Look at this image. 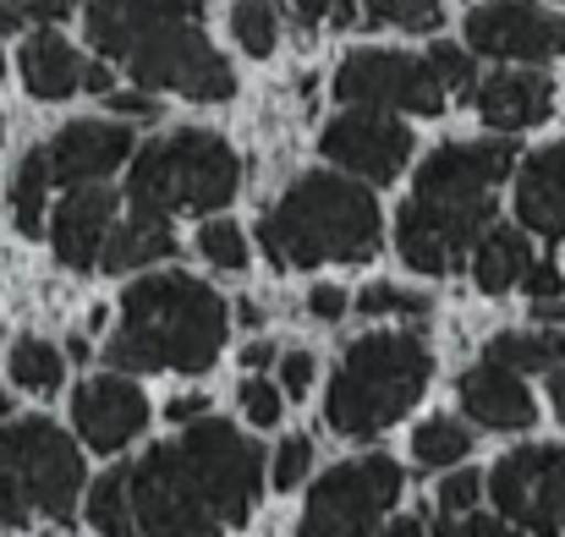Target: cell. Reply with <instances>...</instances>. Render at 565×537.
Returning a JSON list of instances; mask_svg holds the SVG:
<instances>
[{
	"mask_svg": "<svg viewBox=\"0 0 565 537\" xmlns=\"http://www.w3.org/2000/svg\"><path fill=\"white\" fill-rule=\"evenodd\" d=\"M88 39L143 88H177L182 99L203 105L236 94L231 61L203 33V0H94Z\"/></svg>",
	"mask_w": 565,
	"mask_h": 537,
	"instance_id": "6da1fadb",
	"label": "cell"
},
{
	"mask_svg": "<svg viewBox=\"0 0 565 537\" xmlns=\"http://www.w3.org/2000/svg\"><path fill=\"white\" fill-rule=\"evenodd\" d=\"M516 165V143H445L439 154L423 160L417 192L395 214V241L401 258L417 275H450L461 269L467 247L483 236L494 219V192Z\"/></svg>",
	"mask_w": 565,
	"mask_h": 537,
	"instance_id": "7a4b0ae2",
	"label": "cell"
},
{
	"mask_svg": "<svg viewBox=\"0 0 565 537\" xmlns=\"http://www.w3.org/2000/svg\"><path fill=\"white\" fill-rule=\"evenodd\" d=\"M225 346V302L192 275H149L121 297L105 357L116 373H209Z\"/></svg>",
	"mask_w": 565,
	"mask_h": 537,
	"instance_id": "3957f363",
	"label": "cell"
},
{
	"mask_svg": "<svg viewBox=\"0 0 565 537\" xmlns=\"http://www.w3.org/2000/svg\"><path fill=\"white\" fill-rule=\"evenodd\" d=\"M275 269L369 264L379 253V197L347 176H302L258 225Z\"/></svg>",
	"mask_w": 565,
	"mask_h": 537,
	"instance_id": "277c9868",
	"label": "cell"
},
{
	"mask_svg": "<svg viewBox=\"0 0 565 537\" xmlns=\"http://www.w3.org/2000/svg\"><path fill=\"white\" fill-rule=\"evenodd\" d=\"M428 373L434 362L417 335H363L347 346V362L330 378L324 422L347 439H374L417 406Z\"/></svg>",
	"mask_w": 565,
	"mask_h": 537,
	"instance_id": "5b68a950",
	"label": "cell"
},
{
	"mask_svg": "<svg viewBox=\"0 0 565 537\" xmlns=\"http://www.w3.org/2000/svg\"><path fill=\"white\" fill-rule=\"evenodd\" d=\"M242 186V160L214 132H177L138 154L127 197L138 214H177V208H225Z\"/></svg>",
	"mask_w": 565,
	"mask_h": 537,
	"instance_id": "8992f818",
	"label": "cell"
},
{
	"mask_svg": "<svg viewBox=\"0 0 565 537\" xmlns=\"http://www.w3.org/2000/svg\"><path fill=\"white\" fill-rule=\"evenodd\" d=\"M182 466H188L192 488L209 511L214 527H242L258 505V483H264V455L253 439H242L231 422L220 417H192V428L177 444Z\"/></svg>",
	"mask_w": 565,
	"mask_h": 537,
	"instance_id": "52a82bcc",
	"label": "cell"
},
{
	"mask_svg": "<svg viewBox=\"0 0 565 537\" xmlns=\"http://www.w3.org/2000/svg\"><path fill=\"white\" fill-rule=\"evenodd\" d=\"M0 461L22 483L28 505L50 522H72L77 488H83V455L50 417H22L0 433Z\"/></svg>",
	"mask_w": 565,
	"mask_h": 537,
	"instance_id": "ba28073f",
	"label": "cell"
},
{
	"mask_svg": "<svg viewBox=\"0 0 565 537\" xmlns=\"http://www.w3.org/2000/svg\"><path fill=\"white\" fill-rule=\"evenodd\" d=\"M395 500H401V466L390 455L347 461V466L324 472V483H313L308 511H302V533L308 537L369 533Z\"/></svg>",
	"mask_w": 565,
	"mask_h": 537,
	"instance_id": "9c48e42d",
	"label": "cell"
},
{
	"mask_svg": "<svg viewBox=\"0 0 565 537\" xmlns=\"http://www.w3.org/2000/svg\"><path fill=\"white\" fill-rule=\"evenodd\" d=\"M500 516H511L527 533H561L565 527V450L550 444H527L494 461V472L483 477Z\"/></svg>",
	"mask_w": 565,
	"mask_h": 537,
	"instance_id": "30bf717a",
	"label": "cell"
},
{
	"mask_svg": "<svg viewBox=\"0 0 565 537\" xmlns=\"http://www.w3.org/2000/svg\"><path fill=\"white\" fill-rule=\"evenodd\" d=\"M335 99L347 105H374V110H412V116H439L445 88L428 61L395 55V50H358L335 72Z\"/></svg>",
	"mask_w": 565,
	"mask_h": 537,
	"instance_id": "8fae6325",
	"label": "cell"
},
{
	"mask_svg": "<svg viewBox=\"0 0 565 537\" xmlns=\"http://www.w3.org/2000/svg\"><path fill=\"white\" fill-rule=\"evenodd\" d=\"M127 494H132V522L143 533L182 537V533H220L192 488L188 466L177 455V444H154L132 472H127Z\"/></svg>",
	"mask_w": 565,
	"mask_h": 537,
	"instance_id": "7c38bea8",
	"label": "cell"
},
{
	"mask_svg": "<svg viewBox=\"0 0 565 537\" xmlns=\"http://www.w3.org/2000/svg\"><path fill=\"white\" fill-rule=\"evenodd\" d=\"M319 149H324V160H335L341 171H358L363 181H395L406 171V160H412V132L395 121V116H384L374 105H358L352 116H335L330 127H324V138H319Z\"/></svg>",
	"mask_w": 565,
	"mask_h": 537,
	"instance_id": "4fadbf2b",
	"label": "cell"
},
{
	"mask_svg": "<svg viewBox=\"0 0 565 537\" xmlns=\"http://www.w3.org/2000/svg\"><path fill=\"white\" fill-rule=\"evenodd\" d=\"M467 44L500 61H561L565 17L539 11L527 0H489L467 17Z\"/></svg>",
	"mask_w": 565,
	"mask_h": 537,
	"instance_id": "5bb4252c",
	"label": "cell"
},
{
	"mask_svg": "<svg viewBox=\"0 0 565 537\" xmlns=\"http://www.w3.org/2000/svg\"><path fill=\"white\" fill-rule=\"evenodd\" d=\"M72 417H77V433H83L99 455H110V450H121L127 439L143 433L149 400H143V389H138L132 378H121V373L110 367L105 378H88V384L72 395Z\"/></svg>",
	"mask_w": 565,
	"mask_h": 537,
	"instance_id": "9a60e30c",
	"label": "cell"
},
{
	"mask_svg": "<svg viewBox=\"0 0 565 537\" xmlns=\"http://www.w3.org/2000/svg\"><path fill=\"white\" fill-rule=\"evenodd\" d=\"M127 154H132V132L121 121H72L44 149V165H50V181L77 186V181L110 176Z\"/></svg>",
	"mask_w": 565,
	"mask_h": 537,
	"instance_id": "2e32d148",
	"label": "cell"
},
{
	"mask_svg": "<svg viewBox=\"0 0 565 537\" xmlns=\"http://www.w3.org/2000/svg\"><path fill=\"white\" fill-rule=\"evenodd\" d=\"M110 214H116V197H110L105 186H94V181H77V186L61 197L50 236H55V258H61L72 275H83V269L99 264V247H105V236H110Z\"/></svg>",
	"mask_w": 565,
	"mask_h": 537,
	"instance_id": "e0dca14e",
	"label": "cell"
},
{
	"mask_svg": "<svg viewBox=\"0 0 565 537\" xmlns=\"http://www.w3.org/2000/svg\"><path fill=\"white\" fill-rule=\"evenodd\" d=\"M461 406H467L472 422H483V428H494V433H522V428H533V417H539V406H533L522 373H511V367H500V362H483V367L461 373Z\"/></svg>",
	"mask_w": 565,
	"mask_h": 537,
	"instance_id": "ac0fdd59",
	"label": "cell"
},
{
	"mask_svg": "<svg viewBox=\"0 0 565 537\" xmlns=\"http://www.w3.org/2000/svg\"><path fill=\"white\" fill-rule=\"evenodd\" d=\"M472 99H478V116L489 127L516 132V127H539L555 110V83L539 77V72H500V77L478 83Z\"/></svg>",
	"mask_w": 565,
	"mask_h": 537,
	"instance_id": "d6986e66",
	"label": "cell"
},
{
	"mask_svg": "<svg viewBox=\"0 0 565 537\" xmlns=\"http://www.w3.org/2000/svg\"><path fill=\"white\" fill-rule=\"evenodd\" d=\"M516 219L539 236H565V143L539 149L516 176Z\"/></svg>",
	"mask_w": 565,
	"mask_h": 537,
	"instance_id": "ffe728a7",
	"label": "cell"
},
{
	"mask_svg": "<svg viewBox=\"0 0 565 537\" xmlns=\"http://www.w3.org/2000/svg\"><path fill=\"white\" fill-rule=\"evenodd\" d=\"M22 83L39 99H66L83 88V55L61 33H33L22 44Z\"/></svg>",
	"mask_w": 565,
	"mask_h": 537,
	"instance_id": "44dd1931",
	"label": "cell"
},
{
	"mask_svg": "<svg viewBox=\"0 0 565 537\" xmlns=\"http://www.w3.org/2000/svg\"><path fill=\"white\" fill-rule=\"evenodd\" d=\"M527 264H533V247H527V230L516 225H483V236L472 241V280L489 297L511 291Z\"/></svg>",
	"mask_w": 565,
	"mask_h": 537,
	"instance_id": "7402d4cb",
	"label": "cell"
},
{
	"mask_svg": "<svg viewBox=\"0 0 565 537\" xmlns=\"http://www.w3.org/2000/svg\"><path fill=\"white\" fill-rule=\"evenodd\" d=\"M171 253H177L171 219H166V214H132L116 236H105L99 264H105L110 275H121V269H138V264H160V258H171Z\"/></svg>",
	"mask_w": 565,
	"mask_h": 537,
	"instance_id": "603a6c76",
	"label": "cell"
},
{
	"mask_svg": "<svg viewBox=\"0 0 565 537\" xmlns=\"http://www.w3.org/2000/svg\"><path fill=\"white\" fill-rule=\"evenodd\" d=\"M489 362L511 367V373H550L565 362V341L561 335H533V330H505L489 341Z\"/></svg>",
	"mask_w": 565,
	"mask_h": 537,
	"instance_id": "cb8c5ba5",
	"label": "cell"
},
{
	"mask_svg": "<svg viewBox=\"0 0 565 537\" xmlns=\"http://www.w3.org/2000/svg\"><path fill=\"white\" fill-rule=\"evenodd\" d=\"M44 192H50V165H44V149H28L17 181H11V219L22 236H39L44 230Z\"/></svg>",
	"mask_w": 565,
	"mask_h": 537,
	"instance_id": "d4e9b609",
	"label": "cell"
},
{
	"mask_svg": "<svg viewBox=\"0 0 565 537\" xmlns=\"http://www.w3.org/2000/svg\"><path fill=\"white\" fill-rule=\"evenodd\" d=\"M467 450H472V433H467L456 417H428V422L412 433V455H417V466H456Z\"/></svg>",
	"mask_w": 565,
	"mask_h": 537,
	"instance_id": "484cf974",
	"label": "cell"
},
{
	"mask_svg": "<svg viewBox=\"0 0 565 537\" xmlns=\"http://www.w3.org/2000/svg\"><path fill=\"white\" fill-rule=\"evenodd\" d=\"M11 378L22 384V389H39V395H50V389H61V378H66V362L55 346H44V341H33V335H22L17 346H11Z\"/></svg>",
	"mask_w": 565,
	"mask_h": 537,
	"instance_id": "4316f807",
	"label": "cell"
},
{
	"mask_svg": "<svg viewBox=\"0 0 565 537\" xmlns=\"http://www.w3.org/2000/svg\"><path fill=\"white\" fill-rule=\"evenodd\" d=\"M88 522L99 533H132V494H127V466L105 472L88 494Z\"/></svg>",
	"mask_w": 565,
	"mask_h": 537,
	"instance_id": "83f0119b",
	"label": "cell"
},
{
	"mask_svg": "<svg viewBox=\"0 0 565 537\" xmlns=\"http://www.w3.org/2000/svg\"><path fill=\"white\" fill-rule=\"evenodd\" d=\"M363 22H390L406 33H434L445 22V0H363Z\"/></svg>",
	"mask_w": 565,
	"mask_h": 537,
	"instance_id": "f1b7e54d",
	"label": "cell"
},
{
	"mask_svg": "<svg viewBox=\"0 0 565 537\" xmlns=\"http://www.w3.org/2000/svg\"><path fill=\"white\" fill-rule=\"evenodd\" d=\"M198 253H203V264H214V269H225V275L247 269V236H242L231 219H209V225L198 230Z\"/></svg>",
	"mask_w": 565,
	"mask_h": 537,
	"instance_id": "f546056e",
	"label": "cell"
},
{
	"mask_svg": "<svg viewBox=\"0 0 565 537\" xmlns=\"http://www.w3.org/2000/svg\"><path fill=\"white\" fill-rule=\"evenodd\" d=\"M231 33L247 55H269L275 50V6L269 0H236L231 11Z\"/></svg>",
	"mask_w": 565,
	"mask_h": 537,
	"instance_id": "4dcf8cb0",
	"label": "cell"
},
{
	"mask_svg": "<svg viewBox=\"0 0 565 537\" xmlns=\"http://www.w3.org/2000/svg\"><path fill=\"white\" fill-rule=\"evenodd\" d=\"M358 313H369V319H384V313L423 319V313H428V297H417V291H401V286H390V280H374V286L358 297Z\"/></svg>",
	"mask_w": 565,
	"mask_h": 537,
	"instance_id": "1f68e13d",
	"label": "cell"
},
{
	"mask_svg": "<svg viewBox=\"0 0 565 537\" xmlns=\"http://www.w3.org/2000/svg\"><path fill=\"white\" fill-rule=\"evenodd\" d=\"M428 66H434L439 88H461V94H472V88H478L472 55H467L461 44H434V50H428Z\"/></svg>",
	"mask_w": 565,
	"mask_h": 537,
	"instance_id": "d6a6232c",
	"label": "cell"
},
{
	"mask_svg": "<svg viewBox=\"0 0 565 537\" xmlns=\"http://www.w3.org/2000/svg\"><path fill=\"white\" fill-rule=\"evenodd\" d=\"M77 0H0V33H17L28 22H55L66 17Z\"/></svg>",
	"mask_w": 565,
	"mask_h": 537,
	"instance_id": "836d02e7",
	"label": "cell"
},
{
	"mask_svg": "<svg viewBox=\"0 0 565 537\" xmlns=\"http://www.w3.org/2000/svg\"><path fill=\"white\" fill-rule=\"evenodd\" d=\"M478 494H483V477H478V472H450V477L439 483V516H445V522L467 516V511L478 505Z\"/></svg>",
	"mask_w": 565,
	"mask_h": 537,
	"instance_id": "e575fe53",
	"label": "cell"
},
{
	"mask_svg": "<svg viewBox=\"0 0 565 537\" xmlns=\"http://www.w3.org/2000/svg\"><path fill=\"white\" fill-rule=\"evenodd\" d=\"M242 411H247L253 428H275L280 422V389L264 384V378H247L242 384Z\"/></svg>",
	"mask_w": 565,
	"mask_h": 537,
	"instance_id": "d590c367",
	"label": "cell"
},
{
	"mask_svg": "<svg viewBox=\"0 0 565 537\" xmlns=\"http://www.w3.org/2000/svg\"><path fill=\"white\" fill-rule=\"evenodd\" d=\"M313 466V444L308 439H286L280 455H275V488H297Z\"/></svg>",
	"mask_w": 565,
	"mask_h": 537,
	"instance_id": "8d00e7d4",
	"label": "cell"
},
{
	"mask_svg": "<svg viewBox=\"0 0 565 537\" xmlns=\"http://www.w3.org/2000/svg\"><path fill=\"white\" fill-rule=\"evenodd\" d=\"M516 286H527L533 302H550V297H561V269H555V264H527Z\"/></svg>",
	"mask_w": 565,
	"mask_h": 537,
	"instance_id": "74e56055",
	"label": "cell"
},
{
	"mask_svg": "<svg viewBox=\"0 0 565 537\" xmlns=\"http://www.w3.org/2000/svg\"><path fill=\"white\" fill-rule=\"evenodd\" d=\"M308 384H313V357L308 352H291V357H280V389L297 400V395H308Z\"/></svg>",
	"mask_w": 565,
	"mask_h": 537,
	"instance_id": "f35d334b",
	"label": "cell"
},
{
	"mask_svg": "<svg viewBox=\"0 0 565 537\" xmlns=\"http://www.w3.org/2000/svg\"><path fill=\"white\" fill-rule=\"evenodd\" d=\"M347 308H352V302H347V291H341V286H313V291H308V313H313V319H324V324H335Z\"/></svg>",
	"mask_w": 565,
	"mask_h": 537,
	"instance_id": "ab89813d",
	"label": "cell"
},
{
	"mask_svg": "<svg viewBox=\"0 0 565 537\" xmlns=\"http://www.w3.org/2000/svg\"><path fill=\"white\" fill-rule=\"evenodd\" d=\"M110 110H121V116H154V99H143V94H110Z\"/></svg>",
	"mask_w": 565,
	"mask_h": 537,
	"instance_id": "60d3db41",
	"label": "cell"
},
{
	"mask_svg": "<svg viewBox=\"0 0 565 537\" xmlns=\"http://www.w3.org/2000/svg\"><path fill=\"white\" fill-rule=\"evenodd\" d=\"M83 88H88V94H110V88H116L110 66H83Z\"/></svg>",
	"mask_w": 565,
	"mask_h": 537,
	"instance_id": "b9f144b4",
	"label": "cell"
},
{
	"mask_svg": "<svg viewBox=\"0 0 565 537\" xmlns=\"http://www.w3.org/2000/svg\"><path fill=\"white\" fill-rule=\"evenodd\" d=\"M203 411H209V400H203V395H188V400L171 406V422H192V417H203Z\"/></svg>",
	"mask_w": 565,
	"mask_h": 537,
	"instance_id": "7bdbcfd3",
	"label": "cell"
},
{
	"mask_svg": "<svg viewBox=\"0 0 565 537\" xmlns=\"http://www.w3.org/2000/svg\"><path fill=\"white\" fill-rule=\"evenodd\" d=\"M330 6H335V0H297V17H302V22H319V17H330Z\"/></svg>",
	"mask_w": 565,
	"mask_h": 537,
	"instance_id": "ee69618b",
	"label": "cell"
},
{
	"mask_svg": "<svg viewBox=\"0 0 565 537\" xmlns=\"http://www.w3.org/2000/svg\"><path fill=\"white\" fill-rule=\"evenodd\" d=\"M269 362H275V346H264V341L242 352V367H269Z\"/></svg>",
	"mask_w": 565,
	"mask_h": 537,
	"instance_id": "f6af8a7d",
	"label": "cell"
},
{
	"mask_svg": "<svg viewBox=\"0 0 565 537\" xmlns=\"http://www.w3.org/2000/svg\"><path fill=\"white\" fill-rule=\"evenodd\" d=\"M550 395H555V411H561V422H565V362L550 367Z\"/></svg>",
	"mask_w": 565,
	"mask_h": 537,
	"instance_id": "bcb514c9",
	"label": "cell"
},
{
	"mask_svg": "<svg viewBox=\"0 0 565 537\" xmlns=\"http://www.w3.org/2000/svg\"><path fill=\"white\" fill-rule=\"evenodd\" d=\"M236 313H242V324H264V308H253V302H242Z\"/></svg>",
	"mask_w": 565,
	"mask_h": 537,
	"instance_id": "7dc6e473",
	"label": "cell"
},
{
	"mask_svg": "<svg viewBox=\"0 0 565 537\" xmlns=\"http://www.w3.org/2000/svg\"><path fill=\"white\" fill-rule=\"evenodd\" d=\"M384 533H395V537H406V533H423V522H390Z\"/></svg>",
	"mask_w": 565,
	"mask_h": 537,
	"instance_id": "c3c4849f",
	"label": "cell"
},
{
	"mask_svg": "<svg viewBox=\"0 0 565 537\" xmlns=\"http://www.w3.org/2000/svg\"><path fill=\"white\" fill-rule=\"evenodd\" d=\"M0 422H6V395H0Z\"/></svg>",
	"mask_w": 565,
	"mask_h": 537,
	"instance_id": "681fc988",
	"label": "cell"
},
{
	"mask_svg": "<svg viewBox=\"0 0 565 537\" xmlns=\"http://www.w3.org/2000/svg\"><path fill=\"white\" fill-rule=\"evenodd\" d=\"M0 72H6V61H0Z\"/></svg>",
	"mask_w": 565,
	"mask_h": 537,
	"instance_id": "f907efd6",
	"label": "cell"
},
{
	"mask_svg": "<svg viewBox=\"0 0 565 537\" xmlns=\"http://www.w3.org/2000/svg\"><path fill=\"white\" fill-rule=\"evenodd\" d=\"M0 138H6V132H0Z\"/></svg>",
	"mask_w": 565,
	"mask_h": 537,
	"instance_id": "816d5d0a",
	"label": "cell"
}]
</instances>
